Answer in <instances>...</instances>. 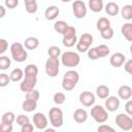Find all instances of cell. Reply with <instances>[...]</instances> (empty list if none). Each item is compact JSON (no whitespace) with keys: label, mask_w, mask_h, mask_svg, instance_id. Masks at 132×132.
Masks as SVG:
<instances>
[{"label":"cell","mask_w":132,"mask_h":132,"mask_svg":"<svg viewBox=\"0 0 132 132\" xmlns=\"http://www.w3.org/2000/svg\"><path fill=\"white\" fill-rule=\"evenodd\" d=\"M61 1H62V2H70L71 0H61Z\"/></svg>","instance_id":"f907efd6"},{"label":"cell","mask_w":132,"mask_h":132,"mask_svg":"<svg viewBox=\"0 0 132 132\" xmlns=\"http://www.w3.org/2000/svg\"><path fill=\"white\" fill-rule=\"evenodd\" d=\"M109 47L105 44H100L98 46L89 48L88 51V57L91 60H98L100 58H104L109 55Z\"/></svg>","instance_id":"5b68a950"},{"label":"cell","mask_w":132,"mask_h":132,"mask_svg":"<svg viewBox=\"0 0 132 132\" xmlns=\"http://www.w3.org/2000/svg\"><path fill=\"white\" fill-rule=\"evenodd\" d=\"M24 73H25V72H24L21 68H14V69L10 72V74H9L11 81L16 82V81L22 80V78H23V76H24Z\"/></svg>","instance_id":"83f0119b"},{"label":"cell","mask_w":132,"mask_h":132,"mask_svg":"<svg viewBox=\"0 0 132 132\" xmlns=\"http://www.w3.org/2000/svg\"><path fill=\"white\" fill-rule=\"evenodd\" d=\"M93 43V36L90 33H84L79 37V40L76 43V50L79 53H86L89 51L90 45Z\"/></svg>","instance_id":"30bf717a"},{"label":"cell","mask_w":132,"mask_h":132,"mask_svg":"<svg viewBox=\"0 0 132 132\" xmlns=\"http://www.w3.org/2000/svg\"><path fill=\"white\" fill-rule=\"evenodd\" d=\"M48 118L54 128H60L63 125V111L59 107H52L48 110Z\"/></svg>","instance_id":"52a82bcc"},{"label":"cell","mask_w":132,"mask_h":132,"mask_svg":"<svg viewBox=\"0 0 132 132\" xmlns=\"http://www.w3.org/2000/svg\"><path fill=\"white\" fill-rule=\"evenodd\" d=\"M116 124L123 131L132 130V118L128 113H119L116 117Z\"/></svg>","instance_id":"9c48e42d"},{"label":"cell","mask_w":132,"mask_h":132,"mask_svg":"<svg viewBox=\"0 0 132 132\" xmlns=\"http://www.w3.org/2000/svg\"><path fill=\"white\" fill-rule=\"evenodd\" d=\"M79 62H80V57L77 53L67 51L61 55V63L65 67H69V68L75 67L79 64Z\"/></svg>","instance_id":"3957f363"},{"label":"cell","mask_w":132,"mask_h":132,"mask_svg":"<svg viewBox=\"0 0 132 132\" xmlns=\"http://www.w3.org/2000/svg\"><path fill=\"white\" fill-rule=\"evenodd\" d=\"M91 117L98 124H103L108 120L107 109L101 105H94L91 108Z\"/></svg>","instance_id":"277c9868"},{"label":"cell","mask_w":132,"mask_h":132,"mask_svg":"<svg viewBox=\"0 0 132 132\" xmlns=\"http://www.w3.org/2000/svg\"><path fill=\"white\" fill-rule=\"evenodd\" d=\"M125 110H126V113H128L129 116H132V100H127L125 104Z\"/></svg>","instance_id":"bcb514c9"},{"label":"cell","mask_w":132,"mask_h":132,"mask_svg":"<svg viewBox=\"0 0 132 132\" xmlns=\"http://www.w3.org/2000/svg\"><path fill=\"white\" fill-rule=\"evenodd\" d=\"M121 15L123 19L130 21L132 20V5L131 4H126L121 8Z\"/></svg>","instance_id":"4316f807"},{"label":"cell","mask_w":132,"mask_h":132,"mask_svg":"<svg viewBox=\"0 0 132 132\" xmlns=\"http://www.w3.org/2000/svg\"><path fill=\"white\" fill-rule=\"evenodd\" d=\"M45 132H54V129H45Z\"/></svg>","instance_id":"681fc988"},{"label":"cell","mask_w":132,"mask_h":132,"mask_svg":"<svg viewBox=\"0 0 132 132\" xmlns=\"http://www.w3.org/2000/svg\"><path fill=\"white\" fill-rule=\"evenodd\" d=\"M121 33L128 41H132V23H125L121 28Z\"/></svg>","instance_id":"603a6c76"},{"label":"cell","mask_w":132,"mask_h":132,"mask_svg":"<svg viewBox=\"0 0 132 132\" xmlns=\"http://www.w3.org/2000/svg\"><path fill=\"white\" fill-rule=\"evenodd\" d=\"M24 45H25V47H26L27 50L33 51V50H35V48L38 47V45H39V40H38V38H36V37H34V36H30V37H27V38L25 39Z\"/></svg>","instance_id":"ffe728a7"},{"label":"cell","mask_w":132,"mask_h":132,"mask_svg":"<svg viewBox=\"0 0 132 132\" xmlns=\"http://www.w3.org/2000/svg\"><path fill=\"white\" fill-rule=\"evenodd\" d=\"M0 10H1L0 18H3V16L5 15V8H4V6H3V5H1V6H0Z\"/></svg>","instance_id":"7dc6e473"},{"label":"cell","mask_w":132,"mask_h":132,"mask_svg":"<svg viewBox=\"0 0 132 132\" xmlns=\"http://www.w3.org/2000/svg\"><path fill=\"white\" fill-rule=\"evenodd\" d=\"M125 62H126V57L122 53H114L109 58V63L114 68H119V67L123 66L125 64Z\"/></svg>","instance_id":"9a60e30c"},{"label":"cell","mask_w":132,"mask_h":132,"mask_svg":"<svg viewBox=\"0 0 132 132\" xmlns=\"http://www.w3.org/2000/svg\"><path fill=\"white\" fill-rule=\"evenodd\" d=\"M33 124L38 130H45L47 126V119L42 112H36L33 116Z\"/></svg>","instance_id":"5bb4252c"},{"label":"cell","mask_w":132,"mask_h":132,"mask_svg":"<svg viewBox=\"0 0 132 132\" xmlns=\"http://www.w3.org/2000/svg\"><path fill=\"white\" fill-rule=\"evenodd\" d=\"M79 80V74L75 70H68L65 72L62 79V88L65 91H71L75 88Z\"/></svg>","instance_id":"6da1fadb"},{"label":"cell","mask_w":132,"mask_h":132,"mask_svg":"<svg viewBox=\"0 0 132 132\" xmlns=\"http://www.w3.org/2000/svg\"><path fill=\"white\" fill-rule=\"evenodd\" d=\"M97 130H98V132H107V131L113 132V131H114V129H113L112 127H110V126H108V125H105V124L100 125Z\"/></svg>","instance_id":"b9f144b4"},{"label":"cell","mask_w":132,"mask_h":132,"mask_svg":"<svg viewBox=\"0 0 132 132\" xmlns=\"http://www.w3.org/2000/svg\"><path fill=\"white\" fill-rule=\"evenodd\" d=\"M8 48V42L4 38H0V55H3Z\"/></svg>","instance_id":"60d3db41"},{"label":"cell","mask_w":132,"mask_h":132,"mask_svg":"<svg viewBox=\"0 0 132 132\" xmlns=\"http://www.w3.org/2000/svg\"><path fill=\"white\" fill-rule=\"evenodd\" d=\"M72 12L76 19H84L87 15V5L81 0H75L72 3Z\"/></svg>","instance_id":"8fae6325"},{"label":"cell","mask_w":132,"mask_h":132,"mask_svg":"<svg viewBox=\"0 0 132 132\" xmlns=\"http://www.w3.org/2000/svg\"><path fill=\"white\" fill-rule=\"evenodd\" d=\"M124 68H125V71L132 76V59H130V60H128V61L125 62Z\"/></svg>","instance_id":"7bdbcfd3"},{"label":"cell","mask_w":132,"mask_h":132,"mask_svg":"<svg viewBox=\"0 0 132 132\" xmlns=\"http://www.w3.org/2000/svg\"><path fill=\"white\" fill-rule=\"evenodd\" d=\"M25 75H32V76H37L38 74V68L35 64H28L25 68Z\"/></svg>","instance_id":"4dcf8cb0"},{"label":"cell","mask_w":132,"mask_h":132,"mask_svg":"<svg viewBox=\"0 0 132 132\" xmlns=\"http://www.w3.org/2000/svg\"><path fill=\"white\" fill-rule=\"evenodd\" d=\"M63 45L66 47H71L74 44L77 43V36H76V30L72 26H68L65 33L63 34Z\"/></svg>","instance_id":"ba28073f"},{"label":"cell","mask_w":132,"mask_h":132,"mask_svg":"<svg viewBox=\"0 0 132 132\" xmlns=\"http://www.w3.org/2000/svg\"><path fill=\"white\" fill-rule=\"evenodd\" d=\"M0 127H1V130L3 132H11L13 129L12 124H7V123H1Z\"/></svg>","instance_id":"ee69618b"},{"label":"cell","mask_w":132,"mask_h":132,"mask_svg":"<svg viewBox=\"0 0 132 132\" xmlns=\"http://www.w3.org/2000/svg\"><path fill=\"white\" fill-rule=\"evenodd\" d=\"M37 84V76H32V75H25V78L22 80L20 84V89L22 92L27 93L35 88Z\"/></svg>","instance_id":"7c38bea8"},{"label":"cell","mask_w":132,"mask_h":132,"mask_svg":"<svg viewBox=\"0 0 132 132\" xmlns=\"http://www.w3.org/2000/svg\"><path fill=\"white\" fill-rule=\"evenodd\" d=\"M36 108H37V101H35V100L26 98L25 101L22 103V109L27 112H31V111L35 110Z\"/></svg>","instance_id":"44dd1931"},{"label":"cell","mask_w":132,"mask_h":132,"mask_svg":"<svg viewBox=\"0 0 132 132\" xmlns=\"http://www.w3.org/2000/svg\"><path fill=\"white\" fill-rule=\"evenodd\" d=\"M33 129H34V127H33V125L31 123H28L26 125L21 126V131L22 132H32Z\"/></svg>","instance_id":"f6af8a7d"},{"label":"cell","mask_w":132,"mask_h":132,"mask_svg":"<svg viewBox=\"0 0 132 132\" xmlns=\"http://www.w3.org/2000/svg\"><path fill=\"white\" fill-rule=\"evenodd\" d=\"M25 4H29V3H35L36 0H24Z\"/></svg>","instance_id":"c3c4849f"},{"label":"cell","mask_w":132,"mask_h":132,"mask_svg":"<svg viewBox=\"0 0 132 132\" xmlns=\"http://www.w3.org/2000/svg\"><path fill=\"white\" fill-rule=\"evenodd\" d=\"M118 95L120 99L123 100H129L132 96V88L127 85H123L118 90Z\"/></svg>","instance_id":"e0dca14e"},{"label":"cell","mask_w":132,"mask_h":132,"mask_svg":"<svg viewBox=\"0 0 132 132\" xmlns=\"http://www.w3.org/2000/svg\"><path fill=\"white\" fill-rule=\"evenodd\" d=\"M4 5L9 9H13L19 5V0H5Z\"/></svg>","instance_id":"ab89813d"},{"label":"cell","mask_w":132,"mask_h":132,"mask_svg":"<svg viewBox=\"0 0 132 132\" xmlns=\"http://www.w3.org/2000/svg\"><path fill=\"white\" fill-rule=\"evenodd\" d=\"M73 119H74V121L76 123L82 124L88 120V112L84 108H77L73 112Z\"/></svg>","instance_id":"d6986e66"},{"label":"cell","mask_w":132,"mask_h":132,"mask_svg":"<svg viewBox=\"0 0 132 132\" xmlns=\"http://www.w3.org/2000/svg\"><path fill=\"white\" fill-rule=\"evenodd\" d=\"M59 13H60L59 7L56 5H51V6L46 7V9L44 11V16L47 21H53L59 15Z\"/></svg>","instance_id":"ac0fdd59"},{"label":"cell","mask_w":132,"mask_h":132,"mask_svg":"<svg viewBox=\"0 0 132 132\" xmlns=\"http://www.w3.org/2000/svg\"><path fill=\"white\" fill-rule=\"evenodd\" d=\"M15 116L12 111H6L2 114L1 117V123H7V124H12L15 121Z\"/></svg>","instance_id":"f546056e"},{"label":"cell","mask_w":132,"mask_h":132,"mask_svg":"<svg viewBox=\"0 0 132 132\" xmlns=\"http://www.w3.org/2000/svg\"><path fill=\"white\" fill-rule=\"evenodd\" d=\"M25 45L20 43V42H13L10 45V53H11V57L15 62L22 63L25 62L28 58V54L27 51L25 50Z\"/></svg>","instance_id":"7a4b0ae2"},{"label":"cell","mask_w":132,"mask_h":132,"mask_svg":"<svg viewBox=\"0 0 132 132\" xmlns=\"http://www.w3.org/2000/svg\"><path fill=\"white\" fill-rule=\"evenodd\" d=\"M105 12L110 16H116L120 12V7L114 2H108L105 5Z\"/></svg>","instance_id":"7402d4cb"},{"label":"cell","mask_w":132,"mask_h":132,"mask_svg":"<svg viewBox=\"0 0 132 132\" xmlns=\"http://www.w3.org/2000/svg\"><path fill=\"white\" fill-rule=\"evenodd\" d=\"M15 122H16L18 125L23 126V125H26V124L30 123V120H29V118H28L27 116H25V114H19V116L16 117V119H15Z\"/></svg>","instance_id":"74e56055"},{"label":"cell","mask_w":132,"mask_h":132,"mask_svg":"<svg viewBox=\"0 0 132 132\" xmlns=\"http://www.w3.org/2000/svg\"><path fill=\"white\" fill-rule=\"evenodd\" d=\"M65 99H66V96L64 93L62 92H57L54 94V97H53V100L55 102V104L57 105H61L65 102Z\"/></svg>","instance_id":"d6a6232c"},{"label":"cell","mask_w":132,"mask_h":132,"mask_svg":"<svg viewBox=\"0 0 132 132\" xmlns=\"http://www.w3.org/2000/svg\"><path fill=\"white\" fill-rule=\"evenodd\" d=\"M10 80H11V79H10V76L7 75L6 73H1V74H0V87H1V88L6 87V86L9 84Z\"/></svg>","instance_id":"8d00e7d4"},{"label":"cell","mask_w":132,"mask_h":132,"mask_svg":"<svg viewBox=\"0 0 132 132\" xmlns=\"http://www.w3.org/2000/svg\"><path fill=\"white\" fill-rule=\"evenodd\" d=\"M130 53L132 54V44H131V46H130Z\"/></svg>","instance_id":"816d5d0a"},{"label":"cell","mask_w":132,"mask_h":132,"mask_svg":"<svg viewBox=\"0 0 132 132\" xmlns=\"http://www.w3.org/2000/svg\"><path fill=\"white\" fill-rule=\"evenodd\" d=\"M47 55H48V57H52V58H59L62 55L61 48L59 46H56V45L50 46L47 48Z\"/></svg>","instance_id":"1f68e13d"},{"label":"cell","mask_w":132,"mask_h":132,"mask_svg":"<svg viewBox=\"0 0 132 132\" xmlns=\"http://www.w3.org/2000/svg\"><path fill=\"white\" fill-rule=\"evenodd\" d=\"M105 108L107 109V111H116L119 109L120 107V99L116 96H108L105 99Z\"/></svg>","instance_id":"2e32d148"},{"label":"cell","mask_w":132,"mask_h":132,"mask_svg":"<svg viewBox=\"0 0 132 132\" xmlns=\"http://www.w3.org/2000/svg\"><path fill=\"white\" fill-rule=\"evenodd\" d=\"M68 24L65 22V21H57L55 24H54V29L57 33H60V34H64L66 29L68 28Z\"/></svg>","instance_id":"f1b7e54d"},{"label":"cell","mask_w":132,"mask_h":132,"mask_svg":"<svg viewBox=\"0 0 132 132\" xmlns=\"http://www.w3.org/2000/svg\"><path fill=\"white\" fill-rule=\"evenodd\" d=\"M96 27L99 32H102L110 27V22L107 18H100L96 23Z\"/></svg>","instance_id":"484cf974"},{"label":"cell","mask_w":132,"mask_h":132,"mask_svg":"<svg viewBox=\"0 0 132 132\" xmlns=\"http://www.w3.org/2000/svg\"><path fill=\"white\" fill-rule=\"evenodd\" d=\"M25 8H26V11H27L28 13L33 14V13H35V12L37 11L38 6H37V3L35 2V3H29V4H25Z\"/></svg>","instance_id":"f35d334b"},{"label":"cell","mask_w":132,"mask_h":132,"mask_svg":"<svg viewBox=\"0 0 132 132\" xmlns=\"http://www.w3.org/2000/svg\"><path fill=\"white\" fill-rule=\"evenodd\" d=\"M45 73L50 76V77H56L59 74V70H60V62H59V58H52L50 57L46 62H45Z\"/></svg>","instance_id":"8992f818"},{"label":"cell","mask_w":132,"mask_h":132,"mask_svg":"<svg viewBox=\"0 0 132 132\" xmlns=\"http://www.w3.org/2000/svg\"><path fill=\"white\" fill-rule=\"evenodd\" d=\"M39 97H40V94L35 89H33V90H31V91H29V92L26 93V98H28V99H32V100L38 101L39 100Z\"/></svg>","instance_id":"d590c367"},{"label":"cell","mask_w":132,"mask_h":132,"mask_svg":"<svg viewBox=\"0 0 132 132\" xmlns=\"http://www.w3.org/2000/svg\"><path fill=\"white\" fill-rule=\"evenodd\" d=\"M96 95L100 99H106L109 96V88L105 85H100L96 88Z\"/></svg>","instance_id":"cb8c5ba5"},{"label":"cell","mask_w":132,"mask_h":132,"mask_svg":"<svg viewBox=\"0 0 132 132\" xmlns=\"http://www.w3.org/2000/svg\"><path fill=\"white\" fill-rule=\"evenodd\" d=\"M89 8L93 12H100L103 8V0H89Z\"/></svg>","instance_id":"d4e9b609"},{"label":"cell","mask_w":132,"mask_h":132,"mask_svg":"<svg viewBox=\"0 0 132 132\" xmlns=\"http://www.w3.org/2000/svg\"><path fill=\"white\" fill-rule=\"evenodd\" d=\"M11 65V61L8 57L6 56H1L0 57V69L1 70H6L10 67Z\"/></svg>","instance_id":"836d02e7"},{"label":"cell","mask_w":132,"mask_h":132,"mask_svg":"<svg viewBox=\"0 0 132 132\" xmlns=\"http://www.w3.org/2000/svg\"><path fill=\"white\" fill-rule=\"evenodd\" d=\"M113 34H114V32H113V29H112L111 27H109V28H107L106 30L100 32L101 37H102L103 39H106V40L111 39V38L113 37Z\"/></svg>","instance_id":"e575fe53"},{"label":"cell","mask_w":132,"mask_h":132,"mask_svg":"<svg viewBox=\"0 0 132 132\" xmlns=\"http://www.w3.org/2000/svg\"><path fill=\"white\" fill-rule=\"evenodd\" d=\"M95 100H96L95 95L90 91H85V92H81L79 94V102L86 107L93 106L95 103Z\"/></svg>","instance_id":"4fadbf2b"}]
</instances>
